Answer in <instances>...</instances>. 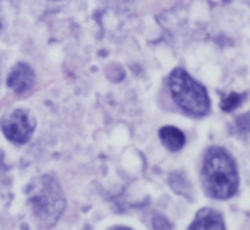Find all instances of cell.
Instances as JSON below:
<instances>
[{"instance_id": "obj_4", "label": "cell", "mask_w": 250, "mask_h": 230, "mask_svg": "<svg viewBox=\"0 0 250 230\" xmlns=\"http://www.w3.org/2000/svg\"><path fill=\"white\" fill-rule=\"evenodd\" d=\"M2 126L3 135L9 138L14 143H26L29 141L31 135L34 132V119L31 118V115H27L22 109H16V111L9 113L5 118L0 123Z\"/></svg>"}, {"instance_id": "obj_10", "label": "cell", "mask_w": 250, "mask_h": 230, "mask_svg": "<svg viewBox=\"0 0 250 230\" xmlns=\"http://www.w3.org/2000/svg\"><path fill=\"white\" fill-rule=\"evenodd\" d=\"M153 229H174L172 227V224L168 220H165V218L162 217H155L153 218Z\"/></svg>"}, {"instance_id": "obj_8", "label": "cell", "mask_w": 250, "mask_h": 230, "mask_svg": "<svg viewBox=\"0 0 250 230\" xmlns=\"http://www.w3.org/2000/svg\"><path fill=\"white\" fill-rule=\"evenodd\" d=\"M242 97L238 94H228L227 97L223 99V102H221V108L225 109V111H231V109H235L238 104H240Z\"/></svg>"}, {"instance_id": "obj_3", "label": "cell", "mask_w": 250, "mask_h": 230, "mask_svg": "<svg viewBox=\"0 0 250 230\" xmlns=\"http://www.w3.org/2000/svg\"><path fill=\"white\" fill-rule=\"evenodd\" d=\"M168 87H170L172 99L184 113L196 118L208 115L209 111V97H208L204 87L196 82L186 70L175 69L168 77Z\"/></svg>"}, {"instance_id": "obj_7", "label": "cell", "mask_w": 250, "mask_h": 230, "mask_svg": "<svg viewBox=\"0 0 250 230\" xmlns=\"http://www.w3.org/2000/svg\"><path fill=\"white\" fill-rule=\"evenodd\" d=\"M160 140L168 150H181L186 145V135L175 126H164L160 130Z\"/></svg>"}, {"instance_id": "obj_1", "label": "cell", "mask_w": 250, "mask_h": 230, "mask_svg": "<svg viewBox=\"0 0 250 230\" xmlns=\"http://www.w3.org/2000/svg\"><path fill=\"white\" fill-rule=\"evenodd\" d=\"M203 184L208 196L228 200L238 189V172L235 161L225 148L211 147L204 155Z\"/></svg>"}, {"instance_id": "obj_2", "label": "cell", "mask_w": 250, "mask_h": 230, "mask_svg": "<svg viewBox=\"0 0 250 230\" xmlns=\"http://www.w3.org/2000/svg\"><path fill=\"white\" fill-rule=\"evenodd\" d=\"M29 205L38 224L50 229L60 220L65 210V196L53 176H43L31 184Z\"/></svg>"}, {"instance_id": "obj_9", "label": "cell", "mask_w": 250, "mask_h": 230, "mask_svg": "<svg viewBox=\"0 0 250 230\" xmlns=\"http://www.w3.org/2000/svg\"><path fill=\"white\" fill-rule=\"evenodd\" d=\"M237 126L238 130H242V133H247L250 130V111L245 113V115H242L240 118L237 119Z\"/></svg>"}, {"instance_id": "obj_5", "label": "cell", "mask_w": 250, "mask_h": 230, "mask_svg": "<svg viewBox=\"0 0 250 230\" xmlns=\"http://www.w3.org/2000/svg\"><path fill=\"white\" fill-rule=\"evenodd\" d=\"M34 72L27 63H17L7 77V86L16 94H26L34 87Z\"/></svg>"}, {"instance_id": "obj_6", "label": "cell", "mask_w": 250, "mask_h": 230, "mask_svg": "<svg viewBox=\"0 0 250 230\" xmlns=\"http://www.w3.org/2000/svg\"><path fill=\"white\" fill-rule=\"evenodd\" d=\"M191 230H223L225 222L223 217L213 208H203L198 211L196 218L192 220Z\"/></svg>"}]
</instances>
